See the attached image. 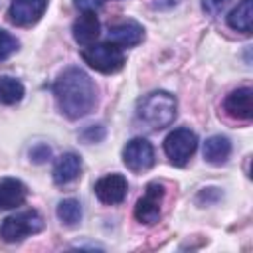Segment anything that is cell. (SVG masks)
I'll return each mask as SVG.
<instances>
[{
    "instance_id": "e0dca14e",
    "label": "cell",
    "mask_w": 253,
    "mask_h": 253,
    "mask_svg": "<svg viewBox=\"0 0 253 253\" xmlns=\"http://www.w3.org/2000/svg\"><path fill=\"white\" fill-rule=\"evenodd\" d=\"M24 97V85L16 77H0V105H16Z\"/></svg>"
},
{
    "instance_id": "8992f818",
    "label": "cell",
    "mask_w": 253,
    "mask_h": 253,
    "mask_svg": "<svg viewBox=\"0 0 253 253\" xmlns=\"http://www.w3.org/2000/svg\"><path fill=\"white\" fill-rule=\"evenodd\" d=\"M123 162L132 172L148 170L154 164V148H152V144L142 136H136V138L128 140L125 144V148H123Z\"/></svg>"
},
{
    "instance_id": "603a6c76",
    "label": "cell",
    "mask_w": 253,
    "mask_h": 253,
    "mask_svg": "<svg viewBox=\"0 0 253 253\" xmlns=\"http://www.w3.org/2000/svg\"><path fill=\"white\" fill-rule=\"evenodd\" d=\"M227 0H204V10L210 12V14H215Z\"/></svg>"
},
{
    "instance_id": "8fae6325",
    "label": "cell",
    "mask_w": 253,
    "mask_h": 253,
    "mask_svg": "<svg viewBox=\"0 0 253 253\" xmlns=\"http://www.w3.org/2000/svg\"><path fill=\"white\" fill-rule=\"evenodd\" d=\"M142 38H144V28L134 20L119 22L109 30V40L119 47H134L142 42Z\"/></svg>"
},
{
    "instance_id": "52a82bcc",
    "label": "cell",
    "mask_w": 253,
    "mask_h": 253,
    "mask_svg": "<svg viewBox=\"0 0 253 253\" xmlns=\"http://www.w3.org/2000/svg\"><path fill=\"white\" fill-rule=\"evenodd\" d=\"M162 196H164V188L160 184H148L146 186V192L144 196L136 202L134 206V215L140 223H146V225H152L158 221L160 217V202H162Z\"/></svg>"
},
{
    "instance_id": "277c9868",
    "label": "cell",
    "mask_w": 253,
    "mask_h": 253,
    "mask_svg": "<svg viewBox=\"0 0 253 253\" xmlns=\"http://www.w3.org/2000/svg\"><path fill=\"white\" fill-rule=\"evenodd\" d=\"M81 57L85 59V63H89L93 69H97L101 73H115L125 65L123 47H119L113 42L85 45L81 51Z\"/></svg>"
},
{
    "instance_id": "7c38bea8",
    "label": "cell",
    "mask_w": 253,
    "mask_h": 253,
    "mask_svg": "<svg viewBox=\"0 0 253 253\" xmlns=\"http://www.w3.org/2000/svg\"><path fill=\"white\" fill-rule=\"evenodd\" d=\"M73 40L79 45H91L95 43V40L99 38L101 32V24L95 12H81V16L73 22Z\"/></svg>"
},
{
    "instance_id": "5bb4252c",
    "label": "cell",
    "mask_w": 253,
    "mask_h": 253,
    "mask_svg": "<svg viewBox=\"0 0 253 253\" xmlns=\"http://www.w3.org/2000/svg\"><path fill=\"white\" fill-rule=\"evenodd\" d=\"M81 174V158L75 152H65L55 160L53 166V182L63 186L73 182Z\"/></svg>"
},
{
    "instance_id": "2e32d148",
    "label": "cell",
    "mask_w": 253,
    "mask_h": 253,
    "mask_svg": "<svg viewBox=\"0 0 253 253\" xmlns=\"http://www.w3.org/2000/svg\"><path fill=\"white\" fill-rule=\"evenodd\" d=\"M251 22H253V0H241L227 16L229 28L241 34L251 32Z\"/></svg>"
},
{
    "instance_id": "4fadbf2b",
    "label": "cell",
    "mask_w": 253,
    "mask_h": 253,
    "mask_svg": "<svg viewBox=\"0 0 253 253\" xmlns=\"http://www.w3.org/2000/svg\"><path fill=\"white\" fill-rule=\"evenodd\" d=\"M28 190L18 178H0V210H14L26 202Z\"/></svg>"
},
{
    "instance_id": "ffe728a7",
    "label": "cell",
    "mask_w": 253,
    "mask_h": 253,
    "mask_svg": "<svg viewBox=\"0 0 253 253\" xmlns=\"http://www.w3.org/2000/svg\"><path fill=\"white\" fill-rule=\"evenodd\" d=\"M81 138L85 142H101L105 138V126L103 125H91L81 132Z\"/></svg>"
},
{
    "instance_id": "30bf717a",
    "label": "cell",
    "mask_w": 253,
    "mask_h": 253,
    "mask_svg": "<svg viewBox=\"0 0 253 253\" xmlns=\"http://www.w3.org/2000/svg\"><path fill=\"white\" fill-rule=\"evenodd\" d=\"M253 91L249 87H241L231 91L225 101H223V111L231 117V119H239V121H249L253 117V103H251Z\"/></svg>"
},
{
    "instance_id": "d6986e66",
    "label": "cell",
    "mask_w": 253,
    "mask_h": 253,
    "mask_svg": "<svg viewBox=\"0 0 253 253\" xmlns=\"http://www.w3.org/2000/svg\"><path fill=\"white\" fill-rule=\"evenodd\" d=\"M16 49H18V40L10 32L0 30V61L8 59Z\"/></svg>"
},
{
    "instance_id": "ba28073f",
    "label": "cell",
    "mask_w": 253,
    "mask_h": 253,
    "mask_svg": "<svg viewBox=\"0 0 253 253\" xmlns=\"http://www.w3.org/2000/svg\"><path fill=\"white\" fill-rule=\"evenodd\" d=\"M93 190H95V196L103 204L115 206V204H121L125 200L128 184H126V178L123 174H107L95 182Z\"/></svg>"
},
{
    "instance_id": "3957f363",
    "label": "cell",
    "mask_w": 253,
    "mask_h": 253,
    "mask_svg": "<svg viewBox=\"0 0 253 253\" xmlns=\"http://www.w3.org/2000/svg\"><path fill=\"white\" fill-rule=\"evenodd\" d=\"M43 229V219L36 210H24L14 215H8L0 223V237L6 243H16L28 235L40 233Z\"/></svg>"
},
{
    "instance_id": "ac0fdd59",
    "label": "cell",
    "mask_w": 253,
    "mask_h": 253,
    "mask_svg": "<svg viewBox=\"0 0 253 253\" xmlns=\"http://www.w3.org/2000/svg\"><path fill=\"white\" fill-rule=\"evenodd\" d=\"M55 213H57L59 221L65 223V225H77V223L81 221V215H83V211H81V204H79L75 198L61 200V202L57 204Z\"/></svg>"
},
{
    "instance_id": "5b68a950",
    "label": "cell",
    "mask_w": 253,
    "mask_h": 253,
    "mask_svg": "<svg viewBox=\"0 0 253 253\" xmlns=\"http://www.w3.org/2000/svg\"><path fill=\"white\" fill-rule=\"evenodd\" d=\"M198 148V136L194 130L180 126L164 138V152L174 166H186Z\"/></svg>"
},
{
    "instance_id": "44dd1931",
    "label": "cell",
    "mask_w": 253,
    "mask_h": 253,
    "mask_svg": "<svg viewBox=\"0 0 253 253\" xmlns=\"http://www.w3.org/2000/svg\"><path fill=\"white\" fill-rule=\"evenodd\" d=\"M103 2L105 0H73L75 8L81 10V12H95L97 8L103 6Z\"/></svg>"
},
{
    "instance_id": "6da1fadb",
    "label": "cell",
    "mask_w": 253,
    "mask_h": 253,
    "mask_svg": "<svg viewBox=\"0 0 253 253\" xmlns=\"http://www.w3.org/2000/svg\"><path fill=\"white\" fill-rule=\"evenodd\" d=\"M53 95L59 111L67 119H81L89 115L97 103L95 83L79 67H67L57 75L53 83Z\"/></svg>"
},
{
    "instance_id": "7a4b0ae2",
    "label": "cell",
    "mask_w": 253,
    "mask_h": 253,
    "mask_svg": "<svg viewBox=\"0 0 253 253\" xmlns=\"http://www.w3.org/2000/svg\"><path fill=\"white\" fill-rule=\"evenodd\" d=\"M178 103L168 91H152L136 105V121L150 130H160L176 119Z\"/></svg>"
},
{
    "instance_id": "9a60e30c",
    "label": "cell",
    "mask_w": 253,
    "mask_h": 253,
    "mask_svg": "<svg viewBox=\"0 0 253 253\" xmlns=\"http://www.w3.org/2000/svg\"><path fill=\"white\" fill-rule=\"evenodd\" d=\"M229 154H231V140L223 134H213L204 142V158L213 166L225 164Z\"/></svg>"
},
{
    "instance_id": "7402d4cb",
    "label": "cell",
    "mask_w": 253,
    "mask_h": 253,
    "mask_svg": "<svg viewBox=\"0 0 253 253\" xmlns=\"http://www.w3.org/2000/svg\"><path fill=\"white\" fill-rule=\"evenodd\" d=\"M49 154H51V150H49V146H45V144H38L36 148L30 150V156H32L34 162H43L45 158H49Z\"/></svg>"
},
{
    "instance_id": "9c48e42d",
    "label": "cell",
    "mask_w": 253,
    "mask_h": 253,
    "mask_svg": "<svg viewBox=\"0 0 253 253\" xmlns=\"http://www.w3.org/2000/svg\"><path fill=\"white\" fill-rule=\"evenodd\" d=\"M47 8V0H12L8 8V18L16 26L36 24Z\"/></svg>"
}]
</instances>
